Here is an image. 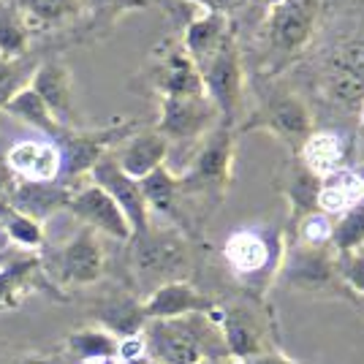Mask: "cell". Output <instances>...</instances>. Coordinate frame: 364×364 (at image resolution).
I'll list each match as a JSON object with an SVG mask.
<instances>
[{
	"label": "cell",
	"mask_w": 364,
	"mask_h": 364,
	"mask_svg": "<svg viewBox=\"0 0 364 364\" xmlns=\"http://www.w3.org/2000/svg\"><path fill=\"white\" fill-rule=\"evenodd\" d=\"M242 131L272 134L280 141H286L291 147V152L296 155L299 147H302V141L316 128H313V114H310V109L304 107L302 98H296L291 92H280V95L267 98L261 104V109L242 125Z\"/></svg>",
	"instance_id": "cell-9"
},
{
	"label": "cell",
	"mask_w": 364,
	"mask_h": 364,
	"mask_svg": "<svg viewBox=\"0 0 364 364\" xmlns=\"http://www.w3.org/2000/svg\"><path fill=\"white\" fill-rule=\"evenodd\" d=\"M131 264L139 283L152 286L185 280L191 267V247L180 231L174 228H147L144 234L131 237Z\"/></svg>",
	"instance_id": "cell-3"
},
{
	"label": "cell",
	"mask_w": 364,
	"mask_h": 364,
	"mask_svg": "<svg viewBox=\"0 0 364 364\" xmlns=\"http://www.w3.org/2000/svg\"><path fill=\"white\" fill-rule=\"evenodd\" d=\"M321 0H283L272 6L269 14V38L280 55L299 52L316 28Z\"/></svg>",
	"instance_id": "cell-15"
},
{
	"label": "cell",
	"mask_w": 364,
	"mask_h": 364,
	"mask_svg": "<svg viewBox=\"0 0 364 364\" xmlns=\"http://www.w3.org/2000/svg\"><path fill=\"white\" fill-rule=\"evenodd\" d=\"M299 164H302L310 174H316L318 180H323L326 174H332L337 168H343V139L334 131H313L310 136L302 141V147L296 152Z\"/></svg>",
	"instance_id": "cell-25"
},
{
	"label": "cell",
	"mask_w": 364,
	"mask_h": 364,
	"mask_svg": "<svg viewBox=\"0 0 364 364\" xmlns=\"http://www.w3.org/2000/svg\"><path fill=\"white\" fill-rule=\"evenodd\" d=\"M334 267H337V280L364 299V247L350 253H334Z\"/></svg>",
	"instance_id": "cell-37"
},
{
	"label": "cell",
	"mask_w": 364,
	"mask_h": 364,
	"mask_svg": "<svg viewBox=\"0 0 364 364\" xmlns=\"http://www.w3.org/2000/svg\"><path fill=\"white\" fill-rule=\"evenodd\" d=\"M65 210L74 215L82 226L92 228L95 234L112 237L117 242H131V237H134L128 220H125V215L120 213V207L95 182L74 188V193L68 198V207Z\"/></svg>",
	"instance_id": "cell-12"
},
{
	"label": "cell",
	"mask_w": 364,
	"mask_h": 364,
	"mask_svg": "<svg viewBox=\"0 0 364 364\" xmlns=\"http://www.w3.org/2000/svg\"><path fill=\"white\" fill-rule=\"evenodd\" d=\"M87 177H90V182H95L98 188H104L109 196H112V201L120 207V213L125 215V220H128L134 237L144 234V231L152 226L150 207H147V201H144V193H141L139 180L128 177V174L114 164V158H112L109 152L90 168Z\"/></svg>",
	"instance_id": "cell-11"
},
{
	"label": "cell",
	"mask_w": 364,
	"mask_h": 364,
	"mask_svg": "<svg viewBox=\"0 0 364 364\" xmlns=\"http://www.w3.org/2000/svg\"><path fill=\"white\" fill-rule=\"evenodd\" d=\"M87 364H122L120 359H101V362H87Z\"/></svg>",
	"instance_id": "cell-42"
},
{
	"label": "cell",
	"mask_w": 364,
	"mask_h": 364,
	"mask_svg": "<svg viewBox=\"0 0 364 364\" xmlns=\"http://www.w3.org/2000/svg\"><path fill=\"white\" fill-rule=\"evenodd\" d=\"M267 6H277V3H283V0H264Z\"/></svg>",
	"instance_id": "cell-45"
},
{
	"label": "cell",
	"mask_w": 364,
	"mask_h": 364,
	"mask_svg": "<svg viewBox=\"0 0 364 364\" xmlns=\"http://www.w3.org/2000/svg\"><path fill=\"white\" fill-rule=\"evenodd\" d=\"M318 210L329 218L356 210L364 204V177L353 168H337L332 174H326L318 185Z\"/></svg>",
	"instance_id": "cell-23"
},
{
	"label": "cell",
	"mask_w": 364,
	"mask_h": 364,
	"mask_svg": "<svg viewBox=\"0 0 364 364\" xmlns=\"http://www.w3.org/2000/svg\"><path fill=\"white\" fill-rule=\"evenodd\" d=\"M0 112L11 114V117H16V120L28 122V125L38 128V131H44L46 139H52V141L60 136V131H63V125L49 114V109L44 107V101L38 98V92L33 90L31 85H28L25 90L16 92L14 98L0 109Z\"/></svg>",
	"instance_id": "cell-30"
},
{
	"label": "cell",
	"mask_w": 364,
	"mask_h": 364,
	"mask_svg": "<svg viewBox=\"0 0 364 364\" xmlns=\"http://www.w3.org/2000/svg\"><path fill=\"white\" fill-rule=\"evenodd\" d=\"M71 193H74V188L65 182H16L9 207L44 223L55 213L68 207Z\"/></svg>",
	"instance_id": "cell-21"
},
{
	"label": "cell",
	"mask_w": 364,
	"mask_h": 364,
	"mask_svg": "<svg viewBox=\"0 0 364 364\" xmlns=\"http://www.w3.org/2000/svg\"><path fill=\"white\" fill-rule=\"evenodd\" d=\"M44 274L63 289H85L95 286L107 272V250L101 234L82 226L65 245H60L52 256L41 258Z\"/></svg>",
	"instance_id": "cell-4"
},
{
	"label": "cell",
	"mask_w": 364,
	"mask_h": 364,
	"mask_svg": "<svg viewBox=\"0 0 364 364\" xmlns=\"http://www.w3.org/2000/svg\"><path fill=\"white\" fill-rule=\"evenodd\" d=\"M283 280L302 291H326L337 286V267H334L332 247H304V245H291L283 253V267H280Z\"/></svg>",
	"instance_id": "cell-14"
},
{
	"label": "cell",
	"mask_w": 364,
	"mask_h": 364,
	"mask_svg": "<svg viewBox=\"0 0 364 364\" xmlns=\"http://www.w3.org/2000/svg\"><path fill=\"white\" fill-rule=\"evenodd\" d=\"M136 128H141L136 120H117L107 128H63L55 139L63 155V177L74 182L90 174V168Z\"/></svg>",
	"instance_id": "cell-6"
},
{
	"label": "cell",
	"mask_w": 364,
	"mask_h": 364,
	"mask_svg": "<svg viewBox=\"0 0 364 364\" xmlns=\"http://www.w3.org/2000/svg\"><path fill=\"white\" fill-rule=\"evenodd\" d=\"M150 87L158 95H201V71L182 49L180 41H164L152 49L150 58Z\"/></svg>",
	"instance_id": "cell-10"
},
{
	"label": "cell",
	"mask_w": 364,
	"mask_h": 364,
	"mask_svg": "<svg viewBox=\"0 0 364 364\" xmlns=\"http://www.w3.org/2000/svg\"><path fill=\"white\" fill-rule=\"evenodd\" d=\"M237 3H242V0H196V6L201 9H213V11H223V14H226V9L237 6Z\"/></svg>",
	"instance_id": "cell-40"
},
{
	"label": "cell",
	"mask_w": 364,
	"mask_h": 364,
	"mask_svg": "<svg viewBox=\"0 0 364 364\" xmlns=\"http://www.w3.org/2000/svg\"><path fill=\"white\" fill-rule=\"evenodd\" d=\"M283 245L280 237L274 234H264L258 228H237L228 234L226 245H223V258L226 267L237 280H269L267 272H274L280 267L283 258Z\"/></svg>",
	"instance_id": "cell-8"
},
{
	"label": "cell",
	"mask_w": 364,
	"mask_h": 364,
	"mask_svg": "<svg viewBox=\"0 0 364 364\" xmlns=\"http://www.w3.org/2000/svg\"><path fill=\"white\" fill-rule=\"evenodd\" d=\"M318 185H321L318 177L310 174V171L299 164V158L294 155L291 164L286 166V180H283V193L289 198L294 223H296L299 218H304V215L318 210V204H316V201H318Z\"/></svg>",
	"instance_id": "cell-27"
},
{
	"label": "cell",
	"mask_w": 364,
	"mask_h": 364,
	"mask_svg": "<svg viewBox=\"0 0 364 364\" xmlns=\"http://www.w3.org/2000/svg\"><path fill=\"white\" fill-rule=\"evenodd\" d=\"M144 6H147V0H85V11L90 14L92 25L104 28V31H109L128 11H136Z\"/></svg>",
	"instance_id": "cell-36"
},
{
	"label": "cell",
	"mask_w": 364,
	"mask_h": 364,
	"mask_svg": "<svg viewBox=\"0 0 364 364\" xmlns=\"http://www.w3.org/2000/svg\"><path fill=\"white\" fill-rule=\"evenodd\" d=\"M49 362H52V356H22L14 364H49Z\"/></svg>",
	"instance_id": "cell-41"
},
{
	"label": "cell",
	"mask_w": 364,
	"mask_h": 364,
	"mask_svg": "<svg viewBox=\"0 0 364 364\" xmlns=\"http://www.w3.org/2000/svg\"><path fill=\"white\" fill-rule=\"evenodd\" d=\"M168 141L155 128H136L128 139L117 144V152H109L114 164L134 180H144L155 168L166 166Z\"/></svg>",
	"instance_id": "cell-20"
},
{
	"label": "cell",
	"mask_w": 364,
	"mask_h": 364,
	"mask_svg": "<svg viewBox=\"0 0 364 364\" xmlns=\"http://www.w3.org/2000/svg\"><path fill=\"white\" fill-rule=\"evenodd\" d=\"M141 185V193H144V201L150 207V215H166L171 220H180V185H177V174L168 166L155 168L152 174H147L144 180H139Z\"/></svg>",
	"instance_id": "cell-28"
},
{
	"label": "cell",
	"mask_w": 364,
	"mask_h": 364,
	"mask_svg": "<svg viewBox=\"0 0 364 364\" xmlns=\"http://www.w3.org/2000/svg\"><path fill=\"white\" fill-rule=\"evenodd\" d=\"M332 231H334V218L326 213L304 215L296 220V245L304 247H332Z\"/></svg>",
	"instance_id": "cell-35"
},
{
	"label": "cell",
	"mask_w": 364,
	"mask_h": 364,
	"mask_svg": "<svg viewBox=\"0 0 364 364\" xmlns=\"http://www.w3.org/2000/svg\"><path fill=\"white\" fill-rule=\"evenodd\" d=\"M234 150H237L234 125L218 122L201 139L191 166L177 174L180 196H207L220 201L234 177Z\"/></svg>",
	"instance_id": "cell-2"
},
{
	"label": "cell",
	"mask_w": 364,
	"mask_h": 364,
	"mask_svg": "<svg viewBox=\"0 0 364 364\" xmlns=\"http://www.w3.org/2000/svg\"><path fill=\"white\" fill-rule=\"evenodd\" d=\"M231 31H228V16L223 11H213V9H201L198 6V14L185 25L182 33V49L191 55V60L201 65L213 55L218 46L226 41Z\"/></svg>",
	"instance_id": "cell-22"
},
{
	"label": "cell",
	"mask_w": 364,
	"mask_h": 364,
	"mask_svg": "<svg viewBox=\"0 0 364 364\" xmlns=\"http://www.w3.org/2000/svg\"><path fill=\"white\" fill-rule=\"evenodd\" d=\"M228 364H296L286 359L283 353H264V356H256V359H245V362H228Z\"/></svg>",
	"instance_id": "cell-39"
},
{
	"label": "cell",
	"mask_w": 364,
	"mask_h": 364,
	"mask_svg": "<svg viewBox=\"0 0 364 364\" xmlns=\"http://www.w3.org/2000/svg\"><path fill=\"white\" fill-rule=\"evenodd\" d=\"M49 364H71V362H68V359H52Z\"/></svg>",
	"instance_id": "cell-44"
},
{
	"label": "cell",
	"mask_w": 364,
	"mask_h": 364,
	"mask_svg": "<svg viewBox=\"0 0 364 364\" xmlns=\"http://www.w3.org/2000/svg\"><path fill=\"white\" fill-rule=\"evenodd\" d=\"M218 304L196 291L188 280H174L164 283L155 291L147 294L141 302V313L147 321H168V318H185V316H213Z\"/></svg>",
	"instance_id": "cell-18"
},
{
	"label": "cell",
	"mask_w": 364,
	"mask_h": 364,
	"mask_svg": "<svg viewBox=\"0 0 364 364\" xmlns=\"http://www.w3.org/2000/svg\"><path fill=\"white\" fill-rule=\"evenodd\" d=\"M220 122L215 104L201 95H158V122L155 131L171 144L201 141Z\"/></svg>",
	"instance_id": "cell-7"
},
{
	"label": "cell",
	"mask_w": 364,
	"mask_h": 364,
	"mask_svg": "<svg viewBox=\"0 0 364 364\" xmlns=\"http://www.w3.org/2000/svg\"><path fill=\"white\" fill-rule=\"evenodd\" d=\"M38 63L33 58H3L0 55V109L6 107L19 90L31 85L33 71Z\"/></svg>",
	"instance_id": "cell-33"
},
{
	"label": "cell",
	"mask_w": 364,
	"mask_h": 364,
	"mask_svg": "<svg viewBox=\"0 0 364 364\" xmlns=\"http://www.w3.org/2000/svg\"><path fill=\"white\" fill-rule=\"evenodd\" d=\"M0 223H3L6 237H9L19 250H25V253H38V250L44 247V240H46L44 223L33 220L28 215L16 213L11 207H3V210H0Z\"/></svg>",
	"instance_id": "cell-32"
},
{
	"label": "cell",
	"mask_w": 364,
	"mask_h": 364,
	"mask_svg": "<svg viewBox=\"0 0 364 364\" xmlns=\"http://www.w3.org/2000/svg\"><path fill=\"white\" fill-rule=\"evenodd\" d=\"M215 321H218L220 334H223L228 362H245V359H256V356H264V353H272V348L267 346L264 323L247 307H240V304L218 307Z\"/></svg>",
	"instance_id": "cell-13"
},
{
	"label": "cell",
	"mask_w": 364,
	"mask_h": 364,
	"mask_svg": "<svg viewBox=\"0 0 364 364\" xmlns=\"http://www.w3.org/2000/svg\"><path fill=\"white\" fill-rule=\"evenodd\" d=\"M198 71H201L204 95L215 104L218 114H220V122L234 125L237 117H240L245 92V68L237 38L228 36L226 41L198 65Z\"/></svg>",
	"instance_id": "cell-5"
},
{
	"label": "cell",
	"mask_w": 364,
	"mask_h": 364,
	"mask_svg": "<svg viewBox=\"0 0 364 364\" xmlns=\"http://www.w3.org/2000/svg\"><path fill=\"white\" fill-rule=\"evenodd\" d=\"M19 11L31 28H63L85 14V0H22Z\"/></svg>",
	"instance_id": "cell-29"
},
{
	"label": "cell",
	"mask_w": 364,
	"mask_h": 364,
	"mask_svg": "<svg viewBox=\"0 0 364 364\" xmlns=\"http://www.w3.org/2000/svg\"><path fill=\"white\" fill-rule=\"evenodd\" d=\"M359 120H362V125H364V101L359 104Z\"/></svg>",
	"instance_id": "cell-43"
},
{
	"label": "cell",
	"mask_w": 364,
	"mask_h": 364,
	"mask_svg": "<svg viewBox=\"0 0 364 364\" xmlns=\"http://www.w3.org/2000/svg\"><path fill=\"white\" fill-rule=\"evenodd\" d=\"M31 25L19 11V6L0 3V55L3 58H25L31 49Z\"/></svg>",
	"instance_id": "cell-31"
},
{
	"label": "cell",
	"mask_w": 364,
	"mask_h": 364,
	"mask_svg": "<svg viewBox=\"0 0 364 364\" xmlns=\"http://www.w3.org/2000/svg\"><path fill=\"white\" fill-rule=\"evenodd\" d=\"M141 334L147 343V353L155 364H204L228 359L215 313L147 321Z\"/></svg>",
	"instance_id": "cell-1"
},
{
	"label": "cell",
	"mask_w": 364,
	"mask_h": 364,
	"mask_svg": "<svg viewBox=\"0 0 364 364\" xmlns=\"http://www.w3.org/2000/svg\"><path fill=\"white\" fill-rule=\"evenodd\" d=\"M3 161L16 182H58L63 177L60 147L52 139H22L9 147Z\"/></svg>",
	"instance_id": "cell-17"
},
{
	"label": "cell",
	"mask_w": 364,
	"mask_h": 364,
	"mask_svg": "<svg viewBox=\"0 0 364 364\" xmlns=\"http://www.w3.org/2000/svg\"><path fill=\"white\" fill-rule=\"evenodd\" d=\"M326 90L343 107H359L364 101V33L334 52L326 68Z\"/></svg>",
	"instance_id": "cell-19"
},
{
	"label": "cell",
	"mask_w": 364,
	"mask_h": 364,
	"mask_svg": "<svg viewBox=\"0 0 364 364\" xmlns=\"http://www.w3.org/2000/svg\"><path fill=\"white\" fill-rule=\"evenodd\" d=\"M364 247V204L356 210L340 215L334 220L332 231V250L334 253H350V250H362Z\"/></svg>",
	"instance_id": "cell-34"
},
{
	"label": "cell",
	"mask_w": 364,
	"mask_h": 364,
	"mask_svg": "<svg viewBox=\"0 0 364 364\" xmlns=\"http://www.w3.org/2000/svg\"><path fill=\"white\" fill-rule=\"evenodd\" d=\"M31 87L38 92L49 114L60 122L63 128H82L76 122V104H74V74L63 60L52 58L36 65L31 79Z\"/></svg>",
	"instance_id": "cell-16"
},
{
	"label": "cell",
	"mask_w": 364,
	"mask_h": 364,
	"mask_svg": "<svg viewBox=\"0 0 364 364\" xmlns=\"http://www.w3.org/2000/svg\"><path fill=\"white\" fill-rule=\"evenodd\" d=\"M38 272H44L41 256L25 253L19 258H11L0 267V307L14 310L25 299V294L36 286Z\"/></svg>",
	"instance_id": "cell-24"
},
{
	"label": "cell",
	"mask_w": 364,
	"mask_h": 364,
	"mask_svg": "<svg viewBox=\"0 0 364 364\" xmlns=\"http://www.w3.org/2000/svg\"><path fill=\"white\" fill-rule=\"evenodd\" d=\"M14 188H16V180L11 177V171H9V166H6V161H0V210L9 207Z\"/></svg>",
	"instance_id": "cell-38"
},
{
	"label": "cell",
	"mask_w": 364,
	"mask_h": 364,
	"mask_svg": "<svg viewBox=\"0 0 364 364\" xmlns=\"http://www.w3.org/2000/svg\"><path fill=\"white\" fill-rule=\"evenodd\" d=\"M117 346L120 340L104 326H85L65 337V359L71 364L117 359Z\"/></svg>",
	"instance_id": "cell-26"
}]
</instances>
